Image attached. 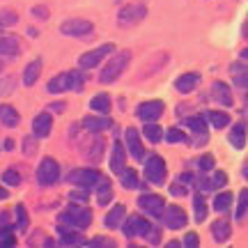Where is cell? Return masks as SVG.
<instances>
[{
	"label": "cell",
	"instance_id": "obj_1",
	"mask_svg": "<svg viewBox=\"0 0 248 248\" xmlns=\"http://www.w3.org/2000/svg\"><path fill=\"white\" fill-rule=\"evenodd\" d=\"M113 58L104 64V69L99 71V83H115L120 76L124 74V69L129 67V62H131V51H113Z\"/></svg>",
	"mask_w": 248,
	"mask_h": 248
},
{
	"label": "cell",
	"instance_id": "obj_2",
	"mask_svg": "<svg viewBox=\"0 0 248 248\" xmlns=\"http://www.w3.org/2000/svg\"><path fill=\"white\" fill-rule=\"evenodd\" d=\"M58 221L64 223V225H69V228H76V230L83 232L85 228H90V225H92V212H90L85 204H80V207L71 204V207H67V209L58 216Z\"/></svg>",
	"mask_w": 248,
	"mask_h": 248
},
{
	"label": "cell",
	"instance_id": "obj_3",
	"mask_svg": "<svg viewBox=\"0 0 248 248\" xmlns=\"http://www.w3.org/2000/svg\"><path fill=\"white\" fill-rule=\"evenodd\" d=\"M145 16H147V5L145 2H129L117 12V23L122 28H131L138 26Z\"/></svg>",
	"mask_w": 248,
	"mask_h": 248
},
{
	"label": "cell",
	"instance_id": "obj_4",
	"mask_svg": "<svg viewBox=\"0 0 248 248\" xmlns=\"http://www.w3.org/2000/svg\"><path fill=\"white\" fill-rule=\"evenodd\" d=\"M60 179V163L51 156H44L37 166V182L39 186H53Z\"/></svg>",
	"mask_w": 248,
	"mask_h": 248
},
{
	"label": "cell",
	"instance_id": "obj_5",
	"mask_svg": "<svg viewBox=\"0 0 248 248\" xmlns=\"http://www.w3.org/2000/svg\"><path fill=\"white\" fill-rule=\"evenodd\" d=\"M104 177L99 170H92V168H78V170H71L69 172V182L74 186H80L83 191H92L94 186H97V182Z\"/></svg>",
	"mask_w": 248,
	"mask_h": 248
},
{
	"label": "cell",
	"instance_id": "obj_6",
	"mask_svg": "<svg viewBox=\"0 0 248 248\" xmlns=\"http://www.w3.org/2000/svg\"><path fill=\"white\" fill-rule=\"evenodd\" d=\"M113 51H115L113 44H101V46H97V48L88 51V53H83L78 58V69H94L99 62H104Z\"/></svg>",
	"mask_w": 248,
	"mask_h": 248
},
{
	"label": "cell",
	"instance_id": "obj_7",
	"mask_svg": "<svg viewBox=\"0 0 248 248\" xmlns=\"http://www.w3.org/2000/svg\"><path fill=\"white\" fill-rule=\"evenodd\" d=\"M166 172H168V168H166V161L161 159L159 154H152V159L145 161V179L150 182V184L159 186L166 182Z\"/></svg>",
	"mask_w": 248,
	"mask_h": 248
},
{
	"label": "cell",
	"instance_id": "obj_8",
	"mask_svg": "<svg viewBox=\"0 0 248 248\" xmlns=\"http://www.w3.org/2000/svg\"><path fill=\"white\" fill-rule=\"evenodd\" d=\"M60 32L67 37H88L94 32V26L88 18H67L60 26Z\"/></svg>",
	"mask_w": 248,
	"mask_h": 248
},
{
	"label": "cell",
	"instance_id": "obj_9",
	"mask_svg": "<svg viewBox=\"0 0 248 248\" xmlns=\"http://www.w3.org/2000/svg\"><path fill=\"white\" fill-rule=\"evenodd\" d=\"M124 230V234H126V239H136V237H142L145 232H147V228H150V221L147 218H142L140 214H133V216H124L122 225H120Z\"/></svg>",
	"mask_w": 248,
	"mask_h": 248
},
{
	"label": "cell",
	"instance_id": "obj_10",
	"mask_svg": "<svg viewBox=\"0 0 248 248\" xmlns=\"http://www.w3.org/2000/svg\"><path fill=\"white\" fill-rule=\"evenodd\" d=\"M166 104L161 99H152V101H142L140 106L136 108V115L140 117L142 122H156L159 117H163Z\"/></svg>",
	"mask_w": 248,
	"mask_h": 248
},
{
	"label": "cell",
	"instance_id": "obj_11",
	"mask_svg": "<svg viewBox=\"0 0 248 248\" xmlns=\"http://www.w3.org/2000/svg\"><path fill=\"white\" fill-rule=\"evenodd\" d=\"M163 223L168 225L170 230H182V228H186V223H188V216H186V212L179 207V204H166V209H163Z\"/></svg>",
	"mask_w": 248,
	"mask_h": 248
},
{
	"label": "cell",
	"instance_id": "obj_12",
	"mask_svg": "<svg viewBox=\"0 0 248 248\" xmlns=\"http://www.w3.org/2000/svg\"><path fill=\"white\" fill-rule=\"evenodd\" d=\"M138 207H140L145 214H150L152 218H159L161 214H163V209H166V200L161 198V195H140L138 198Z\"/></svg>",
	"mask_w": 248,
	"mask_h": 248
},
{
	"label": "cell",
	"instance_id": "obj_13",
	"mask_svg": "<svg viewBox=\"0 0 248 248\" xmlns=\"http://www.w3.org/2000/svg\"><path fill=\"white\" fill-rule=\"evenodd\" d=\"M124 142H126V152L131 154L136 161H142L145 159V147H142V140H140V133L136 131L133 126H129L124 131Z\"/></svg>",
	"mask_w": 248,
	"mask_h": 248
},
{
	"label": "cell",
	"instance_id": "obj_14",
	"mask_svg": "<svg viewBox=\"0 0 248 248\" xmlns=\"http://www.w3.org/2000/svg\"><path fill=\"white\" fill-rule=\"evenodd\" d=\"M21 53V39L16 35H0V58L12 60Z\"/></svg>",
	"mask_w": 248,
	"mask_h": 248
},
{
	"label": "cell",
	"instance_id": "obj_15",
	"mask_svg": "<svg viewBox=\"0 0 248 248\" xmlns=\"http://www.w3.org/2000/svg\"><path fill=\"white\" fill-rule=\"evenodd\" d=\"M184 126H188V129L193 131V136H198L195 145H204V142L209 140V133H207V120H204V117H198V115L186 117Z\"/></svg>",
	"mask_w": 248,
	"mask_h": 248
},
{
	"label": "cell",
	"instance_id": "obj_16",
	"mask_svg": "<svg viewBox=\"0 0 248 248\" xmlns=\"http://www.w3.org/2000/svg\"><path fill=\"white\" fill-rule=\"evenodd\" d=\"M198 85H200V74L198 71H186V74L177 76V80H175V90L179 94H191Z\"/></svg>",
	"mask_w": 248,
	"mask_h": 248
},
{
	"label": "cell",
	"instance_id": "obj_17",
	"mask_svg": "<svg viewBox=\"0 0 248 248\" xmlns=\"http://www.w3.org/2000/svg\"><path fill=\"white\" fill-rule=\"evenodd\" d=\"M51 131H53V117L48 113L35 115V120H32V136L35 138H48Z\"/></svg>",
	"mask_w": 248,
	"mask_h": 248
},
{
	"label": "cell",
	"instance_id": "obj_18",
	"mask_svg": "<svg viewBox=\"0 0 248 248\" xmlns=\"http://www.w3.org/2000/svg\"><path fill=\"white\" fill-rule=\"evenodd\" d=\"M126 147H124L122 142H113V152H110V170L120 175L124 168H126Z\"/></svg>",
	"mask_w": 248,
	"mask_h": 248
},
{
	"label": "cell",
	"instance_id": "obj_19",
	"mask_svg": "<svg viewBox=\"0 0 248 248\" xmlns=\"http://www.w3.org/2000/svg\"><path fill=\"white\" fill-rule=\"evenodd\" d=\"M212 99L216 104H221V106H232L234 104V97H232L230 88L225 83H221V80H216L212 85Z\"/></svg>",
	"mask_w": 248,
	"mask_h": 248
},
{
	"label": "cell",
	"instance_id": "obj_20",
	"mask_svg": "<svg viewBox=\"0 0 248 248\" xmlns=\"http://www.w3.org/2000/svg\"><path fill=\"white\" fill-rule=\"evenodd\" d=\"M212 234L214 239L218 241V244H225V241L232 237V225L228 218H218V221L212 223Z\"/></svg>",
	"mask_w": 248,
	"mask_h": 248
},
{
	"label": "cell",
	"instance_id": "obj_21",
	"mask_svg": "<svg viewBox=\"0 0 248 248\" xmlns=\"http://www.w3.org/2000/svg\"><path fill=\"white\" fill-rule=\"evenodd\" d=\"M113 126V122H110V117L101 115V117H85L83 120V129L90 133H101L106 131V129H110Z\"/></svg>",
	"mask_w": 248,
	"mask_h": 248
},
{
	"label": "cell",
	"instance_id": "obj_22",
	"mask_svg": "<svg viewBox=\"0 0 248 248\" xmlns=\"http://www.w3.org/2000/svg\"><path fill=\"white\" fill-rule=\"evenodd\" d=\"M58 232H60V246H80V244H85L80 230H76V228H58Z\"/></svg>",
	"mask_w": 248,
	"mask_h": 248
},
{
	"label": "cell",
	"instance_id": "obj_23",
	"mask_svg": "<svg viewBox=\"0 0 248 248\" xmlns=\"http://www.w3.org/2000/svg\"><path fill=\"white\" fill-rule=\"evenodd\" d=\"M92 136H94V138L90 142V147L85 150V159H88L90 163H99V161L104 159V140H101L99 133H92Z\"/></svg>",
	"mask_w": 248,
	"mask_h": 248
},
{
	"label": "cell",
	"instance_id": "obj_24",
	"mask_svg": "<svg viewBox=\"0 0 248 248\" xmlns=\"http://www.w3.org/2000/svg\"><path fill=\"white\" fill-rule=\"evenodd\" d=\"M39 74H42V60L37 58V60L28 62L26 69H23V85H26V88H32L37 80H39Z\"/></svg>",
	"mask_w": 248,
	"mask_h": 248
},
{
	"label": "cell",
	"instance_id": "obj_25",
	"mask_svg": "<svg viewBox=\"0 0 248 248\" xmlns=\"http://www.w3.org/2000/svg\"><path fill=\"white\" fill-rule=\"evenodd\" d=\"M46 90H48L51 94H62V92H67V90H71V83H69V71H67V74H58V76H53V78L48 80V85H46Z\"/></svg>",
	"mask_w": 248,
	"mask_h": 248
},
{
	"label": "cell",
	"instance_id": "obj_26",
	"mask_svg": "<svg viewBox=\"0 0 248 248\" xmlns=\"http://www.w3.org/2000/svg\"><path fill=\"white\" fill-rule=\"evenodd\" d=\"M124 216H126V207H124V204H115V207L106 214L104 225H106V228H110V230H115V228H120V225H122Z\"/></svg>",
	"mask_w": 248,
	"mask_h": 248
},
{
	"label": "cell",
	"instance_id": "obj_27",
	"mask_svg": "<svg viewBox=\"0 0 248 248\" xmlns=\"http://www.w3.org/2000/svg\"><path fill=\"white\" fill-rule=\"evenodd\" d=\"M92 191L97 193V202L99 204H108V202H110V198H113V186H110V179H108V177L99 179L97 186H94Z\"/></svg>",
	"mask_w": 248,
	"mask_h": 248
},
{
	"label": "cell",
	"instance_id": "obj_28",
	"mask_svg": "<svg viewBox=\"0 0 248 248\" xmlns=\"http://www.w3.org/2000/svg\"><path fill=\"white\" fill-rule=\"evenodd\" d=\"M230 142L232 147H237V150H244V145H246V122H237L234 126L230 129Z\"/></svg>",
	"mask_w": 248,
	"mask_h": 248
},
{
	"label": "cell",
	"instance_id": "obj_29",
	"mask_svg": "<svg viewBox=\"0 0 248 248\" xmlns=\"http://www.w3.org/2000/svg\"><path fill=\"white\" fill-rule=\"evenodd\" d=\"M0 122L5 124L7 129L18 126V110L14 106H9V104H2L0 106Z\"/></svg>",
	"mask_w": 248,
	"mask_h": 248
},
{
	"label": "cell",
	"instance_id": "obj_30",
	"mask_svg": "<svg viewBox=\"0 0 248 248\" xmlns=\"http://www.w3.org/2000/svg\"><path fill=\"white\" fill-rule=\"evenodd\" d=\"M110 106H113V101L108 94H94V97L90 99V108L99 113V115H108L110 113Z\"/></svg>",
	"mask_w": 248,
	"mask_h": 248
},
{
	"label": "cell",
	"instance_id": "obj_31",
	"mask_svg": "<svg viewBox=\"0 0 248 248\" xmlns=\"http://www.w3.org/2000/svg\"><path fill=\"white\" fill-rule=\"evenodd\" d=\"M232 80H234V85H237V88L246 92V88H248L246 62H237V64H232Z\"/></svg>",
	"mask_w": 248,
	"mask_h": 248
},
{
	"label": "cell",
	"instance_id": "obj_32",
	"mask_svg": "<svg viewBox=\"0 0 248 248\" xmlns=\"http://www.w3.org/2000/svg\"><path fill=\"white\" fill-rule=\"evenodd\" d=\"M204 120L212 124L214 129H225V126L230 124V115H228V113H223V110H207Z\"/></svg>",
	"mask_w": 248,
	"mask_h": 248
},
{
	"label": "cell",
	"instance_id": "obj_33",
	"mask_svg": "<svg viewBox=\"0 0 248 248\" xmlns=\"http://www.w3.org/2000/svg\"><path fill=\"white\" fill-rule=\"evenodd\" d=\"M142 136L152 142V145H156V142L163 140V131H161V126L156 122H145V129H142Z\"/></svg>",
	"mask_w": 248,
	"mask_h": 248
},
{
	"label": "cell",
	"instance_id": "obj_34",
	"mask_svg": "<svg viewBox=\"0 0 248 248\" xmlns=\"http://www.w3.org/2000/svg\"><path fill=\"white\" fill-rule=\"evenodd\" d=\"M193 207H195V223H204L207 221V202H204L202 193H193Z\"/></svg>",
	"mask_w": 248,
	"mask_h": 248
},
{
	"label": "cell",
	"instance_id": "obj_35",
	"mask_svg": "<svg viewBox=\"0 0 248 248\" xmlns=\"http://www.w3.org/2000/svg\"><path fill=\"white\" fill-rule=\"evenodd\" d=\"M230 207H232V193L230 191H223V193H218L216 198H214V212L225 214Z\"/></svg>",
	"mask_w": 248,
	"mask_h": 248
},
{
	"label": "cell",
	"instance_id": "obj_36",
	"mask_svg": "<svg viewBox=\"0 0 248 248\" xmlns=\"http://www.w3.org/2000/svg\"><path fill=\"white\" fill-rule=\"evenodd\" d=\"M120 179H122L124 188H136V186H138V172L131 168H124L122 172H120Z\"/></svg>",
	"mask_w": 248,
	"mask_h": 248
},
{
	"label": "cell",
	"instance_id": "obj_37",
	"mask_svg": "<svg viewBox=\"0 0 248 248\" xmlns=\"http://www.w3.org/2000/svg\"><path fill=\"white\" fill-rule=\"evenodd\" d=\"M163 140L168 142V145H175V142H188V136H186L182 129H177V126H175V129H168V131H166Z\"/></svg>",
	"mask_w": 248,
	"mask_h": 248
},
{
	"label": "cell",
	"instance_id": "obj_38",
	"mask_svg": "<svg viewBox=\"0 0 248 248\" xmlns=\"http://www.w3.org/2000/svg\"><path fill=\"white\" fill-rule=\"evenodd\" d=\"M0 175H2V184H5V186H18V184H21V172H18V170H14V168L2 170Z\"/></svg>",
	"mask_w": 248,
	"mask_h": 248
},
{
	"label": "cell",
	"instance_id": "obj_39",
	"mask_svg": "<svg viewBox=\"0 0 248 248\" xmlns=\"http://www.w3.org/2000/svg\"><path fill=\"white\" fill-rule=\"evenodd\" d=\"M246 212H248V191L244 188L239 193V204H237V212H234L237 221H244V218H246Z\"/></svg>",
	"mask_w": 248,
	"mask_h": 248
},
{
	"label": "cell",
	"instance_id": "obj_40",
	"mask_svg": "<svg viewBox=\"0 0 248 248\" xmlns=\"http://www.w3.org/2000/svg\"><path fill=\"white\" fill-rule=\"evenodd\" d=\"M14 214H16V230H26L28 228V212L23 204H16L14 207Z\"/></svg>",
	"mask_w": 248,
	"mask_h": 248
},
{
	"label": "cell",
	"instance_id": "obj_41",
	"mask_svg": "<svg viewBox=\"0 0 248 248\" xmlns=\"http://www.w3.org/2000/svg\"><path fill=\"white\" fill-rule=\"evenodd\" d=\"M16 21H18L16 12H12V9H2V12H0V26L2 28L16 26Z\"/></svg>",
	"mask_w": 248,
	"mask_h": 248
},
{
	"label": "cell",
	"instance_id": "obj_42",
	"mask_svg": "<svg viewBox=\"0 0 248 248\" xmlns=\"http://www.w3.org/2000/svg\"><path fill=\"white\" fill-rule=\"evenodd\" d=\"M37 140H39V138H35V136L23 138V145H21V147H23V154H26V156H35L37 154Z\"/></svg>",
	"mask_w": 248,
	"mask_h": 248
},
{
	"label": "cell",
	"instance_id": "obj_43",
	"mask_svg": "<svg viewBox=\"0 0 248 248\" xmlns=\"http://www.w3.org/2000/svg\"><path fill=\"white\" fill-rule=\"evenodd\" d=\"M83 74H80V71H69V83H71V90H74V92H80V90H83V85H85V83H83Z\"/></svg>",
	"mask_w": 248,
	"mask_h": 248
},
{
	"label": "cell",
	"instance_id": "obj_44",
	"mask_svg": "<svg viewBox=\"0 0 248 248\" xmlns=\"http://www.w3.org/2000/svg\"><path fill=\"white\" fill-rule=\"evenodd\" d=\"M85 246L88 248H97V246H117L113 239H108V237H94V239L85 241Z\"/></svg>",
	"mask_w": 248,
	"mask_h": 248
},
{
	"label": "cell",
	"instance_id": "obj_45",
	"mask_svg": "<svg viewBox=\"0 0 248 248\" xmlns=\"http://www.w3.org/2000/svg\"><path fill=\"white\" fill-rule=\"evenodd\" d=\"M209 182H212L214 188H223V186L228 184V177H225V172H221V170H214V177Z\"/></svg>",
	"mask_w": 248,
	"mask_h": 248
},
{
	"label": "cell",
	"instance_id": "obj_46",
	"mask_svg": "<svg viewBox=\"0 0 248 248\" xmlns=\"http://www.w3.org/2000/svg\"><path fill=\"white\" fill-rule=\"evenodd\" d=\"M142 237L150 241V244H159V241H161V230H159V228H154V225H150V228H147V232H145Z\"/></svg>",
	"mask_w": 248,
	"mask_h": 248
},
{
	"label": "cell",
	"instance_id": "obj_47",
	"mask_svg": "<svg viewBox=\"0 0 248 248\" xmlns=\"http://www.w3.org/2000/svg\"><path fill=\"white\" fill-rule=\"evenodd\" d=\"M198 168L202 170V172H209V170L214 168V156H209V154L200 156V159H198Z\"/></svg>",
	"mask_w": 248,
	"mask_h": 248
},
{
	"label": "cell",
	"instance_id": "obj_48",
	"mask_svg": "<svg viewBox=\"0 0 248 248\" xmlns=\"http://www.w3.org/2000/svg\"><path fill=\"white\" fill-rule=\"evenodd\" d=\"M184 246H188V248H198V246H200V239H198V234H195V232H186Z\"/></svg>",
	"mask_w": 248,
	"mask_h": 248
},
{
	"label": "cell",
	"instance_id": "obj_49",
	"mask_svg": "<svg viewBox=\"0 0 248 248\" xmlns=\"http://www.w3.org/2000/svg\"><path fill=\"white\" fill-rule=\"evenodd\" d=\"M69 198H71V202H80V204L88 202V193H78V191H71Z\"/></svg>",
	"mask_w": 248,
	"mask_h": 248
},
{
	"label": "cell",
	"instance_id": "obj_50",
	"mask_svg": "<svg viewBox=\"0 0 248 248\" xmlns=\"http://www.w3.org/2000/svg\"><path fill=\"white\" fill-rule=\"evenodd\" d=\"M32 14H35L37 18H48V9L39 5V7H32Z\"/></svg>",
	"mask_w": 248,
	"mask_h": 248
},
{
	"label": "cell",
	"instance_id": "obj_51",
	"mask_svg": "<svg viewBox=\"0 0 248 248\" xmlns=\"http://www.w3.org/2000/svg\"><path fill=\"white\" fill-rule=\"evenodd\" d=\"M170 191H172L175 195H186V188L182 184H172V188H170Z\"/></svg>",
	"mask_w": 248,
	"mask_h": 248
},
{
	"label": "cell",
	"instance_id": "obj_52",
	"mask_svg": "<svg viewBox=\"0 0 248 248\" xmlns=\"http://www.w3.org/2000/svg\"><path fill=\"white\" fill-rule=\"evenodd\" d=\"M9 191H5V186H0V200H7Z\"/></svg>",
	"mask_w": 248,
	"mask_h": 248
},
{
	"label": "cell",
	"instance_id": "obj_53",
	"mask_svg": "<svg viewBox=\"0 0 248 248\" xmlns=\"http://www.w3.org/2000/svg\"><path fill=\"white\" fill-rule=\"evenodd\" d=\"M246 170H248V166H246V163H244V168H241V177H244V179L248 177V172H246Z\"/></svg>",
	"mask_w": 248,
	"mask_h": 248
},
{
	"label": "cell",
	"instance_id": "obj_54",
	"mask_svg": "<svg viewBox=\"0 0 248 248\" xmlns=\"http://www.w3.org/2000/svg\"><path fill=\"white\" fill-rule=\"evenodd\" d=\"M0 71H2V62H0Z\"/></svg>",
	"mask_w": 248,
	"mask_h": 248
},
{
	"label": "cell",
	"instance_id": "obj_55",
	"mask_svg": "<svg viewBox=\"0 0 248 248\" xmlns=\"http://www.w3.org/2000/svg\"><path fill=\"white\" fill-rule=\"evenodd\" d=\"M0 28H2V26H0Z\"/></svg>",
	"mask_w": 248,
	"mask_h": 248
}]
</instances>
